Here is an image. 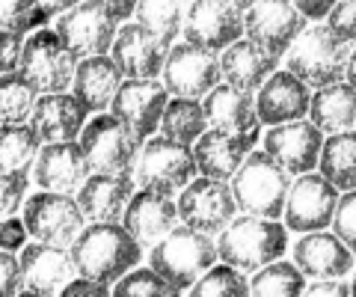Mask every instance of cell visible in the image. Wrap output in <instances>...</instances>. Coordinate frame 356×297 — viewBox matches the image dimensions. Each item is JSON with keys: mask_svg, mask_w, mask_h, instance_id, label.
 <instances>
[{"mask_svg": "<svg viewBox=\"0 0 356 297\" xmlns=\"http://www.w3.org/2000/svg\"><path fill=\"white\" fill-rule=\"evenodd\" d=\"M24 291V277H21L18 252L0 250V297H15Z\"/></svg>", "mask_w": 356, "mask_h": 297, "instance_id": "43", "label": "cell"}, {"mask_svg": "<svg viewBox=\"0 0 356 297\" xmlns=\"http://www.w3.org/2000/svg\"><path fill=\"white\" fill-rule=\"evenodd\" d=\"M324 21L339 39L356 45V0H336V6L330 9Z\"/></svg>", "mask_w": 356, "mask_h": 297, "instance_id": "42", "label": "cell"}, {"mask_svg": "<svg viewBox=\"0 0 356 297\" xmlns=\"http://www.w3.org/2000/svg\"><path fill=\"white\" fill-rule=\"evenodd\" d=\"M178 220L208 235H220L238 214V202L226 179H211V175H193L191 182L178 191Z\"/></svg>", "mask_w": 356, "mask_h": 297, "instance_id": "10", "label": "cell"}, {"mask_svg": "<svg viewBox=\"0 0 356 297\" xmlns=\"http://www.w3.org/2000/svg\"><path fill=\"white\" fill-rule=\"evenodd\" d=\"M229 3H235L238 9H243V13H247V9H250L252 3H259V0H229Z\"/></svg>", "mask_w": 356, "mask_h": 297, "instance_id": "52", "label": "cell"}, {"mask_svg": "<svg viewBox=\"0 0 356 297\" xmlns=\"http://www.w3.org/2000/svg\"><path fill=\"white\" fill-rule=\"evenodd\" d=\"M21 277H24L27 297H54L74 277V262L69 256V247L44 244V241H27V247L18 252Z\"/></svg>", "mask_w": 356, "mask_h": 297, "instance_id": "21", "label": "cell"}, {"mask_svg": "<svg viewBox=\"0 0 356 297\" xmlns=\"http://www.w3.org/2000/svg\"><path fill=\"white\" fill-rule=\"evenodd\" d=\"M324 137H327L324 131L306 116V119H294V122L267 125V131L261 134V149L267 155H273L291 175H300L318 170Z\"/></svg>", "mask_w": 356, "mask_h": 297, "instance_id": "18", "label": "cell"}, {"mask_svg": "<svg viewBox=\"0 0 356 297\" xmlns=\"http://www.w3.org/2000/svg\"><path fill=\"white\" fill-rule=\"evenodd\" d=\"M92 172L83 158V149L77 140H60V143H42L36 161L30 167V182L42 191L57 193H77V188Z\"/></svg>", "mask_w": 356, "mask_h": 297, "instance_id": "20", "label": "cell"}, {"mask_svg": "<svg viewBox=\"0 0 356 297\" xmlns=\"http://www.w3.org/2000/svg\"><path fill=\"white\" fill-rule=\"evenodd\" d=\"M77 57L63 45L54 27H39L24 36V51H21L18 72L24 81L42 93H69L74 81Z\"/></svg>", "mask_w": 356, "mask_h": 297, "instance_id": "6", "label": "cell"}, {"mask_svg": "<svg viewBox=\"0 0 356 297\" xmlns=\"http://www.w3.org/2000/svg\"><path fill=\"white\" fill-rule=\"evenodd\" d=\"M175 223H181V220H178V205L172 202V196H163L149 188L134 191L125 205V214H122V226L134 235V241L143 250L161 241Z\"/></svg>", "mask_w": 356, "mask_h": 297, "instance_id": "25", "label": "cell"}, {"mask_svg": "<svg viewBox=\"0 0 356 297\" xmlns=\"http://www.w3.org/2000/svg\"><path fill=\"white\" fill-rule=\"evenodd\" d=\"M318 172L330 179L341 193L356 191V128L336 131V134L324 137Z\"/></svg>", "mask_w": 356, "mask_h": 297, "instance_id": "31", "label": "cell"}, {"mask_svg": "<svg viewBox=\"0 0 356 297\" xmlns=\"http://www.w3.org/2000/svg\"><path fill=\"white\" fill-rule=\"evenodd\" d=\"M291 179L294 175L273 155H267L264 149H252L243 158L238 172L229 179V184H232V193H235L238 211L282 220Z\"/></svg>", "mask_w": 356, "mask_h": 297, "instance_id": "4", "label": "cell"}, {"mask_svg": "<svg viewBox=\"0 0 356 297\" xmlns=\"http://www.w3.org/2000/svg\"><path fill=\"white\" fill-rule=\"evenodd\" d=\"M309 18L291 0H259L243 13V36L252 39L261 51L273 57H285L291 42L303 33Z\"/></svg>", "mask_w": 356, "mask_h": 297, "instance_id": "14", "label": "cell"}, {"mask_svg": "<svg viewBox=\"0 0 356 297\" xmlns=\"http://www.w3.org/2000/svg\"><path fill=\"white\" fill-rule=\"evenodd\" d=\"M350 51V42L339 39L327 21H312L291 42V48L285 51L282 60L288 72L297 74L300 81H306L312 90H318V86L336 83L344 78Z\"/></svg>", "mask_w": 356, "mask_h": 297, "instance_id": "5", "label": "cell"}, {"mask_svg": "<svg viewBox=\"0 0 356 297\" xmlns=\"http://www.w3.org/2000/svg\"><path fill=\"white\" fill-rule=\"evenodd\" d=\"M309 119L324 131V134L356 128V86L341 78L336 83L312 90Z\"/></svg>", "mask_w": 356, "mask_h": 297, "instance_id": "30", "label": "cell"}, {"mask_svg": "<svg viewBox=\"0 0 356 297\" xmlns=\"http://www.w3.org/2000/svg\"><path fill=\"white\" fill-rule=\"evenodd\" d=\"M339 196H341V191L330 179H324L318 170L300 172L291 179V188H288L282 223L288 226V232H294V235L330 229Z\"/></svg>", "mask_w": 356, "mask_h": 297, "instance_id": "11", "label": "cell"}, {"mask_svg": "<svg viewBox=\"0 0 356 297\" xmlns=\"http://www.w3.org/2000/svg\"><path fill=\"white\" fill-rule=\"evenodd\" d=\"M306 273L294 265V259H273L264 268L252 271L250 294L259 297H297L306 291Z\"/></svg>", "mask_w": 356, "mask_h": 297, "instance_id": "32", "label": "cell"}, {"mask_svg": "<svg viewBox=\"0 0 356 297\" xmlns=\"http://www.w3.org/2000/svg\"><path fill=\"white\" fill-rule=\"evenodd\" d=\"M30 232H27V223L21 214H9L0 220V250H9V252H21L27 247Z\"/></svg>", "mask_w": 356, "mask_h": 297, "instance_id": "44", "label": "cell"}, {"mask_svg": "<svg viewBox=\"0 0 356 297\" xmlns=\"http://www.w3.org/2000/svg\"><path fill=\"white\" fill-rule=\"evenodd\" d=\"M30 193V172L27 170H0V220L18 214Z\"/></svg>", "mask_w": 356, "mask_h": 297, "instance_id": "40", "label": "cell"}, {"mask_svg": "<svg viewBox=\"0 0 356 297\" xmlns=\"http://www.w3.org/2000/svg\"><path fill=\"white\" fill-rule=\"evenodd\" d=\"M330 229L353 250V256H356V191H344L339 196V205H336V214H332Z\"/></svg>", "mask_w": 356, "mask_h": 297, "instance_id": "41", "label": "cell"}, {"mask_svg": "<svg viewBox=\"0 0 356 297\" xmlns=\"http://www.w3.org/2000/svg\"><path fill=\"white\" fill-rule=\"evenodd\" d=\"M81 0H39V6H42V13L48 15V18H57L60 13H65V9H72L77 6Z\"/></svg>", "mask_w": 356, "mask_h": 297, "instance_id": "50", "label": "cell"}, {"mask_svg": "<svg viewBox=\"0 0 356 297\" xmlns=\"http://www.w3.org/2000/svg\"><path fill=\"white\" fill-rule=\"evenodd\" d=\"M86 107L69 93H42L33 104L30 125L36 128L42 143L77 140L86 125Z\"/></svg>", "mask_w": 356, "mask_h": 297, "instance_id": "26", "label": "cell"}, {"mask_svg": "<svg viewBox=\"0 0 356 297\" xmlns=\"http://www.w3.org/2000/svg\"><path fill=\"white\" fill-rule=\"evenodd\" d=\"M291 247V232L282 220L238 211L232 223L217 235V256L229 265L252 273L267 262L282 259Z\"/></svg>", "mask_w": 356, "mask_h": 297, "instance_id": "2", "label": "cell"}, {"mask_svg": "<svg viewBox=\"0 0 356 297\" xmlns=\"http://www.w3.org/2000/svg\"><path fill=\"white\" fill-rule=\"evenodd\" d=\"M205 128H208V122H205V110H202V102H199V98L170 95V104H166L163 116H161L158 134L184 143V146H193L196 137L202 134Z\"/></svg>", "mask_w": 356, "mask_h": 297, "instance_id": "33", "label": "cell"}, {"mask_svg": "<svg viewBox=\"0 0 356 297\" xmlns=\"http://www.w3.org/2000/svg\"><path fill=\"white\" fill-rule=\"evenodd\" d=\"M191 0H137L134 9V21H140L143 27H149L152 33H158L163 42H178L184 27V15Z\"/></svg>", "mask_w": 356, "mask_h": 297, "instance_id": "35", "label": "cell"}, {"mask_svg": "<svg viewBox=\"0 0 356 297\" xmlns=\"http://www.w3.org/2000/svg\"><path fill=\"white\" fill-rule=\"evenodd\" d=\"M36 98H39V93L24 81L21 72L0 74V125L30 122Z\"/></svg>", "mask_w": 356, "mask_h": 297, "instance_id": "36", "label": "cell"}, {"mask_svg": "<svg viewBox=\"0 0 356 297\" xmlns=\"http://www.w3.org/2000/svg\"><path fill=\"white\" fill-rule=\"evenodd\" d=\"M202 110H205L208 128H222V131H229V134L259 143L264 125L259 119V110H255V93H247V90H241V86L220 81L214 90L202 98Z\"/></svg>", "mask_w": 356, "mask_h": 297, "instance_id": "22", "label": "cell"}, {"mask_svg": "<svg viewBox=\"0 0 356 297\" xmlns=\"http://www.w3.org/2000/svg\"><path fill=\"white\" fill-rule=\"evenodd\" d=\"M291 3H294L309 21H324L330 9L336 6V0H291Z\"/></svg>", "mask_w": 356, "mask_h": 297, "instance_id": "48", "label": "cell"}, {"mask_svg": "<svg viewBox=\"0 0 356 297\" xmlns=\"http://www.w3.org/2000/svg\"><path fill=\"white\" fill-rule=\"evenodd\" d=\"M134 191H137L134 175L89 172L86 182L77 188L74 200L81 205L86 223H122V214H125Z\"/></svg>", "mask_w": 356, "mask_h": 297, "instance_id": "24", "label": "cell"}, {"mask_svg": "<svg viewBox=\"0 0 356 297\" xmlns=\"http://www.w3.org/2000/svg\"><path fill=\"white\" fill-rule=\"evenodd\" d=\"M119 24L122 21H116L98 0H81L77 6L65 9V13L54 18L57 36L77 60L95 57V54H110Z\"/></svg>", "mask_w": 356, "mask_h": 297, "instance_id": "13", "label": "cell"}, {"mask_svg": "<svg viewBox=\"0 0 356 297\" xmlns=\"http://www.w3.org/2000/svg\"><path fill=\"white\" fill-rule=\"evenodd\" d=\"M122 81L125 78H122L113 57L110 54H95V57L77 60L72 95L86 107V113H102V110H110V102H113Z\"/></svg>", "mask_w": 356, "mask_h": 297, "instance_id": "28", "label": "cell"}, {"mask_svg": "<svg viewBox=\"0 0 356 297\" xmlns=\"http://www.w3.org/2000/svg\"><path fill=\"white\" fill-rule=\"evenodd\" d=\"M166 104H170V93H166L161 78L122 81L113 102H110V113L140 143H146L152 134H158Z\"/></svg>", "mask_w": 356, "mask_h": 297, "instance_id": "15", "label": "cell"}, {"mask_svg": "<svg viewBox=\"0 0 356 297\" xmlns=\"http://www.w3.org/2000/svg\"><path fill=\"white\" fill-rule=\"evenodd\" d=\"M312 104V86L300 81L288 69H276L259 90H255V110H259L261 125H280L306 119Z\"/></svg>", "mask_w": 356, "mask_h": 297, "instance_id": "23", "label": "cell"}, {"mask_svg": "<svg viewBox=\"0 0 356 297\" xmlns=\"http://www.w3.org/2000/svg\"><path fill=\"white\" fill-rule=\"evenodd\" d=\"M48 15L42 13L39 0H0V27L15 33H33L44 27Z\"/></svg>", "mask_w": 356, "mask_h": 297, "instance_id": "38", "label": "cell"}, {"mask_svg": "<svg viewBox=\"0 0 356 297\" xmlns=\"http://www.w3.org/2000/svg\"><path fill=\"white\" fill-rule=\"evenodd\" d=\"M294 265L306 273V280L324 277H350L356 268V256L332 229H318V232H300L291 247Z\"/></svg>", "mask_w": 356, "mask_h": 297, "instance_id": "19", "label": "cell"}, {"mask_svg": "<svg viewBox=\"0 0 356 297\" xmlns=\"http://www.w3.org/2000/svg\"><path fill=\"white\" fill-rule=\"evenodd\" d=\"M199 175L193 149L163 134H152L140 146L137 167H134V182L137 188L158 191L163 196H178L187 182Z\"/></svg>", "mask_w": 356, "mask_h": 297, "instance_id": "7", "label": "cell"}, {"mask_svg": "<svg viewBox=\"0 0 356 297\" xmlns=\"http://www.w3.org/2000/svg\"><path fill=\"white\" fill-rule=\"evenodd\" d=\"M276 69H280V57L261 51L247 36H241L238 42H232L226 51H220L222 81L232 83V86H241V90H247V93L259 90Z\"/></svg>", "mask_w": 356, "mask_h": 297, "instance_id": "29", "label": "cell"}, {"mask_svg": "<svg viewBox=\"0 0 356 297\" xmlns=\"http://www.w3.org/2000/svg\"><path fill=\"white\" fill-rule=\"evenodd\" d=\"M21 217H24L33 241H44V244L57 247H69L77 232L86 226V217L72 193L42 188L36 193H27L24 205H21Z\"/></svg>", "mask_w": 356, "mask_h": 297, "instance_id": "9", "label": "cell"}, {"mask_svg": "<svg viewBox=\"0 0 356 297\" xmlns=\"http://www.w3.org/2000/svg\"><path fill=\"white\" fill-rule=\"evenodd\" d=\"M42 149V137L30 122H13L0 125V170H27L33 167Z\"/></svg>", "mask_w": 356, "mask_h": 297, "instance_id": "34", "label": "cell"}, {"mask_svg": "<svg viewBox=\"0 0 356 297\" xmlns=\"http://www.w3.org/2000/svg\"><path fill=\"white\" fill-rule=\"evenodd\" d=\"M193 158L199 175H211V179H232L243 163V158L255 149V143L247 137L229 134L222 128H205L193 143Z\"/></svg>", "mask_w": 356, "mask_h": 297, "instance_id": "27", "label": "cell"}, {"mask_svg": "<svg viewBox=\"0 0 356 297\" xmlns=\"http://www.w3.org/2000/svg\"><path fill=\"white\" fill-rule=\"evenodd\" d=\"M77 143L83 149L89 170L113 172V175H134L140 146H143L110 110H102L92 119H86Z\"/></svg>", "mask_w": 356, "mask_h": 297, "instance_id": "8", "label": "cell"}, {"mask_svg": "<svg viewBox=\"0 0 356 297\" xmlns=\"http://www.w3.org/2000/svg\"><path fill=\"white\" fill-rule=\"evenodd\" d=\"M344 81L356 86V48L350 51V57H348V69H344Z\"/></svg>", "mask_w": 356, "mask_h": 297, "instance_id": "51", "label": "cell"}, {"mask_svg": "<svg viewBox=\"0 0 356 297\" xmlns=\"http://www.w3.org/2000/svg\"><path fill=\"white\" fill-rule=\"evenodd\" d=\"M69 256L77 273L113 289L116 280L143 262V247L122 223H86L69 244Z\"/></svg>", "mask_w": 356, "mask_h": 297, "instance_id": "1", "label": "cell"}, {"mask_svg": "<svg viewBox=\"0 0 356 297\" xmlns=\"http://www.w3.org/2000/svg\"><path fill=\"white\" fill-rule=\"evenodd\" d=\"M113 294H122V297H131V294H178L172 289V282H166L158 271L152 265L149 268H131L125 277L113 282Z\"/></svg>", "mask_w": 356, "mask_h": 297, "instance_id": "39", "label": "cell"}, {"mask_svg": "<svg viewBox=\"0 0 356 297\" xmlns=\"http://www.w3.org/2000/svg\"><path fill=\"white\" fill-rule=\"evenodd\" d=\"M303 294H312V297H348L350 294V282H348V277L309 280Z\"/></svg>", "mask_w": 356, "mask_h": 297, "instance_id": "46", "label": "cell"}, {"mask_svg": "<svg viewBox=\"0 0 356 297\" xmlns=\"http://www.w3.org/2000/svg\"><path fill=\"white\" fill-rule=\"evenodd\" d=\"M166 54H170V42H163L158 33H152L134 18L122 21L113 45H110V57L119 65L125 81L161 78Z\"/></svg>", "mask_w": 356, "mask_h": 297, "instance_id": "16", "label": "cell"}, {"mask_svg": "<svg viewBox=\"0 0 356 297\" xmlns=\"http://www.w3.org/2000/svg\"><path fill=\"white\" fill-rule=\"evenodd\" d=\"M241 36H243V9L229 3V0H191L181 39L220 54Z\"/></svg>", "mask_w": 356, "mask_h": 297, "instance_id": "17", "label": "cell"}, {"mask_svg": "<svg viewBox=\"0 0 356 297\" xmlns=\"http://www.w3.org/2000/svg\"><path fill=\"white\" fill-rule=\"evenodd\" d=\"M161 81L170 95L178 98H202L222 81L220 72V54L208 51L202 45H193L187 39H178L166 54Z\"/></svg>", "mask_w": 356, "mask_h": 297, "instance_id": "12", "label": "cell"}, {"mask_svg": "<svg viewBox=\"0 0 356 297\" xmlns=\"http://www.w3.org/2000/svg\"><path fill=\"white\" fill-rule=\"evenodd\" d=\"M217 256V238L208 232L187 226V223H175L170 232L161 241H154L149 247V265L161 273L166 282H172V289L191 291L193 282L214 265Z\"/></svg>", "mask_w": 356, "mask_h": 297, "instance_id": "3", "label": "cell"}, {"mask_svg": "<svg viewBox=\"0 0 356 297\" xmlns=\"http://www.w3.org/2000/svg\"><path fill=\"white\" fill-rule=\"evenodd\" d=\"M21 51H24V33L0 27V74L18 72Z\"/></svg>", "mask_w": 356, "mask_h": 297, "instance_id": "45", "label": "cell"}, {"mask_svg": "<svg viewBox=\"0 0 356 297\" xmlns=\"http://www.w3.org/2000/svg\"><path fill=\"white\" fill-rule=\"evenodd\" d=\"M98 3H102L116 21H131L134 9H137V0H98Z\"/></svg>", "mask_w": 356, "mask_h": 297, "instance_id": "49", "label": "cell"}, {"mask_svg": "<svg viewBox=\"0 0 356 297\" xmlns=\"http://www.w3.org/2000/svg\"><path fill=\"white\" fill-rule=\"evenodd\" d=\"M350 294H356V268H353V273H350Z\"/></svg>", "mask_w": 356, "mask_h": 297, "instance_id": "53", "label": "cell"}, {"mask_svg": "<svg viewBox=\"0 0 356 297\" xmlns=\"http://www.w3.org/2000/svg\"><path fill=\"white\" fill-rule=\"evenodd\" d=\"M60 294H65V297H81V294H110V285L98 282V280H92V277H83V273H74V277H72V280L60 289Z\"/></svg>", "mask_w": 356, "mask_h": 297, "instance_id": "47", "label": "cell"}, {"mask_svg": "<svg viewBox=\"0 0 356 297\" xmlns=\"http://www.w3.org/2000/svg\"><path fill=\"white\" fill-rule=\"evenodd\" d=\"M191 294H196V297H205V294H250V277L241 268L217 259L214 265L193 282Z\"/></svg>", "mask_w": 356, "mask_h": 297, "instance_id": "37", "label": "cell"}]
</instances>
